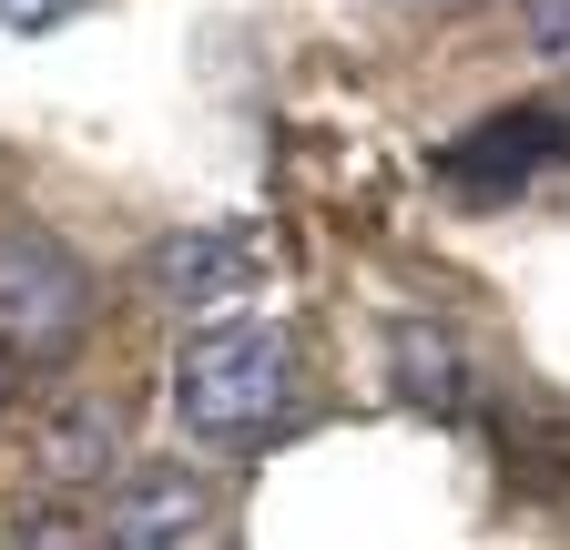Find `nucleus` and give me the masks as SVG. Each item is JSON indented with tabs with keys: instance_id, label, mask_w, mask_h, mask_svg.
<instances>
[{
	"instance_id": "1",
	"label": "nucleus",
	"mask_w": 570,
	"mask_h": 550,
	"mask_svg": "<svg viewBox=\"0 0 570 550\" xmlns=\"http://www.w3.org/2000/svg\"><path fill=\"white\" fill-rule=\"evenodd\" d=\"M296 407V336L285 326H204L174 357V419L194 439H255Z\"/></svg>"
},
{
	"instance_id": "2",
	"label": "nucleus",
	"mask_w": 570,
	"mask_h": 550,
	"mask_svg": "<svg viewBox=\"0 0 570 550\" xmlns=\"http://www.w3.org/2000/svg\"><path fill=\"white\" fill-rule=\"evenodd\" d=\"M82 316H92V275L71 265V245L41 225H0V347L61 357Z\"/></svg>"
},
{
	"instance_id": "3",
	"label": "nucleus",
	"mask_w": 570,
	"mask_h": 550,
	"mask_svg": "<svg viewBox=\"0 0 570 550\" xmlns=\"http://www.w3.org/2000/svg\"><path fill=\"white\" fill-rule=\"evenodd\" d=\"M142 275H154V296H174V306H225V296H245L265 275V235H245V225H184V235H164L154 255H142Z\"/></svg>"
},
{
	"instance_id": "4",
	"label": "nucleus",
	"mask_w": 570,
	"mask_h": 550,
	"mask_svg": "<svg viewBox=\"0 0 570 550\" xmlns=\"http://www.w3.org/2000/svg\"><path fill=\"white\" fill-rule=\"evenodd\" d=\"M194 530H204V479H142L112 500L102 550H184Z\"/></svg>"
},
{
	"instance_id": "5",
	"label": "nucleus",
	"mask_w": 570,
	"mask_h": 550,
	"mask_svg": "<svg viewBox=\"0 0 570 550\" xmlns=\"http://www.w3.org/2000/svg\"><path fill=\"white\" fill-rule=\"evenodd\" d=\"M397 387H407L417 407H459V397H469V357H459V336L407 326V336H397Z\"/></svg>"
},
{
	"instance_id": "6",
	"label": "nucleus",
	"mask_w": 570,
	"mask_h": 550,
	"mask_svg": "<svg viewBox=\"0 0 570 550\" xmlns=\"http://www.w3.org/2000/svg\"><path fill=\"white\" fill-rule=\"evenodd\" d=\"M102 449H112V419L92 407V419H71V429L51 439V469H61V479H82V469H102Z\"/></svg>"
},
{
	"instance_id": "7",
	"label": "nucleus",
	"mask_w": 570,
	"mask_h": 550,
	"mask_svg": "<svg viewBox=\"0 0 570 550\" xmlns=\"http://www.w3.org/2000/svg\"><path fill=\"white\" fill-rule=\"evenodd\" d=\"M520 21H530V41H540L550 61H570V0H530Z\"/></svg>"
},
{
	"instance_id": "8",
	"label": "nucleus",
	"mask_w": 570,
	"mask_h": 550,
	"mask_svg": "<svg viewBox=\"0 0 570 550\" xmlns=\"http://www.w3.org/2000/svg\"><path fill=\"white\" fill-rule=\"evenodd\" d=\"M61 11H82V0H0V31H41V21H61Z\"/></svg>"
},
{
	"instance_id": "9",
	"label": "nucleus",
	"mask_w": 570,
	"mask_h": 550,
	"mask_svg": "<svg viewBox=\"0 0 570 550\" xmlns=\"http://www.w3.org/2000/svg\"><path fill=\"white\" fill-rule=\"evenodd\" d=\"M407 11H469V0H407Z\"/></svg>"
},
{
	"instance_id": "10",
	"label": "nucleus",
	"mask_w": 570,
	"mask_h": 550,
	"mask_svg": "<svg viewBox=\"0 0 570 550\" xmlns=\"http://www.w3.org/2000/svg\"><path fill=\"white\" fill-rule=\"evenodd\" d=\"M0 407H11V377H0Z\"/></svg>"
}]
</instances>
